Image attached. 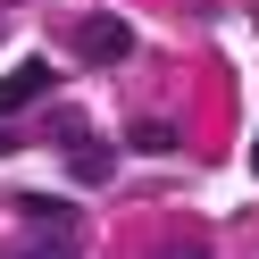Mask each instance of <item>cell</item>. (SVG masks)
I'll use <instances>...</instances> for the list:
<instances>
[{"mask_svg":"<svg viewBox=\"0 0 259 259\" xmlns=\"http://www.w3.org/2000/svg\"><path fill=\"white\" fill-rule=\"evenodd\" d=\"M75 51H84L92 67H117V59H134V25L109 17V9H92V17L75 25Z\"/></svg>","mask_w":259,"mask_h":259,"instance_id":"6da1fadb","label":"cell"},{"mask_svg":"<svg viewBox=\"0 0 259 259\" xmlns=\"http://www.w3.org/2000/svg\"><path fill=\"white\" fill-rule=\"evenodd\" d=\"M34 92H51V75H42V67H17L9 84H0V109H17V101H34Z\"/></svg>","mask_w":259,"mask_h":259,"instance_id":"7a4b0ae2","label":"cell"},{"mask_svg":"<svg viewBox=\"0 0 259 259\" xmlns=\"http://www.w3.org/2000/svg\"><path fill=\"white\" fill-rule=\"evenodd\" d=\"M25 218H34V226H51V234H67V226H75V209H67V201H42V192H25Z\"/></svg>","mask_w":259,"mask_h":259,"instance_id":"3957f363","label":"cell"},{"mask_svg":"<svg viewBox=\"0 0 259 259\" xmlns=\"http://www.w3.org/2000/svg\"><path fill=\"white\" fill-rule=\"evenodd\" d=\"M67 159H75V176H101V167H109L101 142H67Z\"/></svg>","mask_w":259,"mask_h":259,"instance_id":"277c9868","label":"cell"},{"mask_svg":"<svg viewBox=\"0 0 259 259\" xmlns=\"http://www.w3.org/2000/svg\"><path fill=\"white\" fill-rule=\"evenodd\" d=\"M17 259H75V242H67V234H51V242H25Z\"/></svg>","mask_w":259,"mask_h":259,"instance_id":"5b68a950","label":"cell"},{"mask_svg":"<svg viewBox=\"0 0 259 259\" xmlns=\"http://www.w3.org/2000/svg\"><path fill=\"white\" fill-rule=\"evenodd\" d=\"M159 259H201V242H167V251H159Z\"/></svg>","mask_w":259,"mask_h":259,"instance_id":"8992f818","label":"cell"},{"mask_svg":"<svg viewBox=\"0 0 259 259\" xmlns=\"http://www.w3.org/2000/svg\"><path fill=\"white\" fill-rule=\"evenodd\" d=\"M251 167H259V142H251Z\"/></svg>","mask_w":259,"mask_h":259,"instance_id":"52a82bcc","label":"cell"}]
</instances>
